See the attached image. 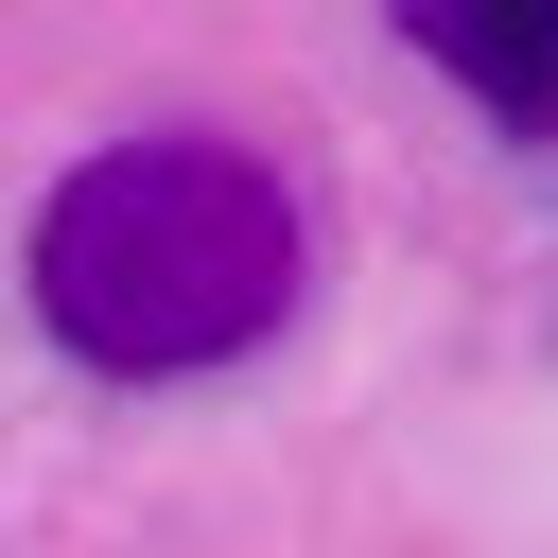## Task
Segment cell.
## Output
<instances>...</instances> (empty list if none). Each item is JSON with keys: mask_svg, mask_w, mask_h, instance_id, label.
Wrapping results in <instances>:
<instances>
[{"mask_svg": "<svg viewBox=\"0 0 558 558\" xmlns=\"http://www.w3.org/2000/svg\"><path fill=\"white\" fill-rule=\"evenodd\" d=\"M314 279V227L279 192V157L174 122V140H105L35 192V331L105 384H192L279 349Z\"/></svg>", "mask_w": 558, "mask_h": 558, "instance_id": "cell-1", "label": "cell"}, {"mask_svg": "<svg viewBox=\"0 0 558 558\" xmlns=\"http://www.w3.org/2000/svg\"><path fill=\"white\" fill-rule=\"evenodd\" d=\"M506 140H558V0H384Z\"/></svg>", "mask_w": 558, "mask_h": 558, "instance_id": "cell-2", "label": "cell"}]
</instances>
